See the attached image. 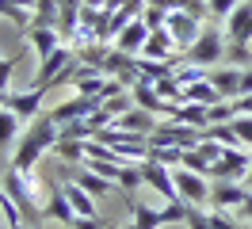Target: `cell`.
I'll return each mask as SVG.
<instances>
[{"label": "cell", "instance_id": "cb8c5ba5", "mask_svg": "<svg viewBox=\"0 0 252 229\" xmlns=\"http://www.w3.org/2000/svg\"><path fill=\"white\" fill-rule=\"evenodd\" d=\"M73 180H77V183H80V187H84V191H88L92 198H103V195L111 191V187H115L111 180H103V176H95L92 168H77V172H73Z\"/></svg>", "mask_w": 252, "mask_h": 229}, {"label": "cell", "instance_id": "3957f363", "mask_svg": "<svg viewBox=\"0 0 252 229\" xmlns=\"http://www.w3.org/2000/svg\"><path fill=\"white\" fill-rule=\"evenodd\" d=\"M225 46H229L225 31H218V23H206V31L199 34V42L184 54V61L203 65V69H218V65H225Z\"/></svg>", "mask_w": 252, "mask_h": 229}, {"label": "cell", "instance_id": "e0dca14e", "mask_svg": "<svg viewBox=\"0 0 252 229\" xmlns=\"http://www.w3.org/2000/svg\"><path fill=\"white\" fill-rule=\"evenodd\" d=\"M27 42H31L34 58L42 61V58H50L58 46H65V38H62V31H58V27H31V31H27Z\"/></svg>", "mask_w": 252, "mask_h": 229}, {"label": "cell", "instance_id": "8d00e7d4", "mask_svg": "<svg viewBox=\"0 0 252 229\" xmlns=\"http://www.w3.org/2000/svg\"><path fill=\"white\" fill-rule=\"evenodd\" d=\"M84 8H111V0H80Z\"/></svg>", "mask_w": 252, "mask_h": 229}, {"label": "cell", "instance_id": "d590c367", "mask_svg": "<svg viewBox=\"0 0 252 229\" xmlns=\"http://www.w3.org/2000/svg\"><path fill=\"white\" fill-rule=\"evenodd\" d=\"M12 4H16V8H23V12H34V8H38V0H12Z\"/></svg>", "mask_w": 252, "mask_h": 229}, {"label": "cell", "instance_id": "277c9868", "mask_svg": "<svg viewBox=\"0 0 252 229\" xmlns=\"http://www.w3.org/2000/svg\"><path fill=\"white\" fill-rule=\"evenodd\" d=\"M172 180H176V195H180V202H191V206H206V202H210V183H206L203 172L172 168Z\"/></svg>", "mask_w": 252, "mask_h": 229}, {"label": "cell", "instance_id": "2e32d148", "mask_svg": "<svg viewBox=\"0 0 252 229\" xmlns=\"http://www.w3.org/2000/svg\"><path fill=\"white\" fill-rule=\"evenodd\" d=\"M145 42H149V27H145L142 19H134V23H126V27L119 31V38H115L111 46H119L123 54H134V58H138V54L145 50Z\"/></svg>", "mask_w": 252, "mask_h": 229}, {"label": "cell", "instance_id": "836d02e7", "mask_svg": "<svg viewBox=\"0 0 252 229\" xmlns=\"http://www.w3.org/2000/svg\"><path fill=\"white\" fill-rule=\"evenodd\" d=\"M73 229H107V226H103L99 218H77V222H73Z\"/></svg>", "mask_w": 252, "mask_h": 229}, {"label": "cell", "instance_id": "52a82bcc", "mask_svg": "<svg viewBox=\"0 0 252 229\" xmlns=\"http://www.w3.org/2000/svg\"><path fill=\"white\" fill-rule=\"evenodd\" d=\"M73 61H77V50H73L69 42H65V46H58V50H54L50 58H42V61H38V73H34L31 88H46V92H50V84H54V76L62 73V69H69Z\"/></svg>", "mask_w": 252, "mask_h": 229}, {"label": "cell", "instance_id": "7a4b0ae2", "mask_svg": "<svg viewBox=\"0 0 252 229\" xmlns=\"http://www.w3.org/2000/svg\"><path fill=\"white\" fill-rule=\"evenodd\" d=\"M4 191L16 198V206L23 210V218H42V202H38V183L31 180V172H19V168H4Z\"/></svg>", "mask_w": 252, "mask_h": 229}, {"label": "cell", "instance_id": "f1b7e54d", "mask_svg": "<svg viewBox=\"0 0 252 229\" xmlns=\"http://www.w3.org/2000/svg\"><path fill=\"white\" fill-rule=\"evenodd\" d=\"M119 187L123 191H138V187H145V180H142V164H123V172H119Z\"/></svg>", "mask_w": 252, "mask_h": 229}, {"label": "cell", "instance_id": "e575fe53", "mask_svg": "<svg viewBox=\"0 0 252 229\" xmlns=\"http://www.w3.org/2000/svg\"><path fill=\"white\" fill-rule=\"evenodd\" d=\"M249 92H252V65L241 73V96H249Z\"/></svg>", "mask_w": 252, "mask_h": 229}, {"label": "cell", "instance_id": "5bb4252c", "mask_svg": "<svg viewBox=\"0 0 252 229\" xmlns=\"http://www.w3.org/2000/svg\"><path fill=\"white\" fill-rule=\"evenodd\" d=\"M42 218H46V222H58V226H69V229H73V222H77V210H73V202L65 198L62 187H54V195L42 202Z\"/></svg>", "mask_w": 252, "mask_h": 229}, {"label": "cell", "instance_id": "484cf974", "mask_svg": "<svg viewBox=\"0 0 252 229\" xmlns=\"http://www.w3.org/2000/svg\"><path fill=\"white\" fill-rule=\"evenodd\" d=\"M0 210H4V226H8V229H23V222H27V218H23V210L16 206V198L8 195L4 187H0Z\"/></svg>", "mask_w": 252, "mask_h": 229}, {"label": "cell", "instance_id": "30bf717a", "mask_svg": "<svg viewBox=\"0 0 252 229\" xmlns=\"http://www.w3.org/2000/svg\"><path fill=\"white\" fill-rule=\"evenodd\" d=\"M249 164H252V149H225L218 161L210 164V176H214V180H241L245 183Z\"/></svg>", "mask_w": 252, "mask_h": 229}, {"label": "cell", "instance_id": "8992f818", "mask_svg": "<svg viewBox=\"0 0 252 229\" xmlns=\"http://www.w3.org/2000/svg\"><path fill=\"white\" fill-rule=\"evenodd\" d=\"M142 180L149 191H157L164 202H180V195H176V180H172V168L160 164V161H142Z\"/></svg>", "mask_w": 252, "mask_h": 229}, {"label": "cell", "instance_id": "ab89813d", "mask_svg": "<svg viewBox=\"0 0 252 229\" xmlns=\"http://www.w3.org/2000/svg\"><path fill=\"white\" fill-rule=\"evenodd\" d=\"M245 187L252 191V164H249V172H245Z\"/></svg>", "mask_w": 252, "mask_h": 229}, {"label": "cell", "instance_id": "d6a6232c", "mask_svg": "<svg viewBox=\"0 0 252 229\" xmlns=\"http://www.w3.org/2000/svg\"><path fill=\"white\" fill-rule=\"evenodd\" d=\"M237 4H241V0H206V8H210V19H229Z\"/></svg>", "mask_w": 252, "mask_h": 229}, {"label": "cell", "instance_id": "f546056e", "mask_svg": "<svg viewBox=\"0 0 252 229\" xmlns=\"http://www.w3.org/2000/svg\"><path fill=\"white\" fill-rule=\"evenodd\" d=\"M23 54H27V50H19V54H8V58L0 61V88H4V92H12V73H16L19 61H23Z\"/></svg>", "mask_w": 252, "mask_h": 229}, {"label": "cell", "instance_id": "ac0fdd59", "mask_svg": "<svg viewBox=\"0 0 252 229\" xmlns=\"http://www.w3.org/2000/svg\"><path fill=\"white\" fill-rule=\"evenodd\" d=\"M157 115H149V111H142V107H130L126 115H119L115 119V126L119 130H130V134H142V137H149L153 130H157Z\"/></svg>", "mask_w": 252, "mask_h": 229}, {"label": "cell", "instance_id": "7c38bea8", "mask_svg": "<svg viewBox=\"0 0 252 229\" xmlns=\"http://www.w3.org/2000/svg\"><path fill=\"white\" fill-rule=\"evenodd\" d=\"M42 99H46V88H27V92H12L8 99V111H16L23 126H31L38 115H42Z\"/></svg>", "mask_w": 252, "mask_h": 229}, {"label": "cell", "instance_id": "ffe728a7", "mask_svg": "<svg viewBox=\"0 0 252 229\" xmlns=\"http://www.w3.org/2000/svg\"><path fill=\"white\" fill-rule=\"evenodd\" d=\"M62 191H65V198L73 202L77 218H99V214H95V198L88 195V191H84L77 180H65V183H62Z\"/></svg>", "mask_w": 252, "mask_h": 229}, {"label": "cell", "instance_id": "1f68e13d", "mask_svg": "<svg viewBox=\"0 0 252 229\" xmlns=\"http://www.w3.org/2000/svg\"><path fill=\"white\" fill-rule=\"evenodd\" d=\"M233 119H237V107L229 103V99H221V103L210 107V126H214V122H233Z\"/></svg>", "mask_w": 252, "mask_h": 229}, {"label": "cell", "instance_id": "5b68a950", "mask_svg": "<svg viewBox=\"0 0 252 229\" xmlns=\"http://www.w3.org/2000/svg\"><path fill=\"white\" fill-rule=\"evenodd\" d=\"M95 111H103V103H99V99H88V96H69V99H62V103H54L46 115L58 122V130H62V126L88 119V115H95Z\"/></svg>", "mask_w": 252, "mask_h": 229}, {"label": "cell", "instance_id": "4316f807", "mask_svg": "<svg viewBox=\"0 0 252 229\" xmlns=\"http://www.w3.org/2000/svg\"><path fill=\"white\" fill-rule=\"evenodd\" d=\"M168 8H164V4H157V0H149V4H145V12H142V23L149 31H160V27H168Z\"/></svg>", "mask_w": 252, "mask_h": 229}, {"label": "cell", "instance_id": "603a6c76", "mask_svg": "<svg viewBox=\"0 0 252 229\" xmlns=\"http://www.w3.org/2000/svg\"><path fill=\"white\" fill-rule=\"evenodd\" d=\"M54 157L62 161V164H80L88 161V141H73V137H58V145H54Z\"/></svg>", "mask_w": 252, "mask_h": 229}, {"label": "cell", "instance_id": "9a60e30c", "mask_svg": "<svg viewBox=\"0 0 252 229\" xmlns=\"http://www.w3.org/2000/svg\"><path fill=\"white\" fill-rule=\"evenodd\" d=\"M241 73L245 69H233V65H218V69H210V84L218 88L221 99H241Z\"/></svg>", "mask_w": 252, "mask_h": 229}, {"label": "cell", "instance_id": "7402d4cb", "mask_svg": "<svg viewBox=\"0 0 252 229\" xmlns=\"http://www.w3.org/2000/svg\"><path fill=\"white\" fill-rule=\"evenodd\" d=\"M19 137H23V122H19V115H16V111H8V107H0V153L16 149Z\"/></svg>", "mask_w": 252, "mask_h": 229}, {"label": "cell", "instance_id": "74e56055", "mask_svg": "<svg viewBox=\"0 0 252 229\" xmlns=\"http://www.w3.org/2000/svg\"><path fill=\"white\" fill-rule=\"evenodd\" d=\"M241 214H245V218L252 222V191H249V198H245V206H241Z\"/></svg>", "mask_w": 252, "mask_h": 229}, {"label": "cell", "instance_id": "44dd1931", "mask_svg": "<svg viewBox=\"0 0 252 229\" xmlns=\"http://www.w3.org/2000/svg\"><path fill=\"white\" fill-rule=\"evenodd\" d=\"M180 103H203V107H214V103H221L218 88L210 84V73H206L203 80H195V84H188V88H184V99H180Z\"/></svg>", "mask_w": 252, "mask_h": 229}, {"label": "cell", "instance_id": "8fae6325", "mask_svg": "<svg viewBox=\"0 0 252 229\" xmlns=\"http://www.w3.org/2000/svg\"><path fill=\"white\" fill-rule=\"evenodd\" d=\"M130 96H134V107H142V111H149V115H164V119H168V111H172V103H168V99L157 92V84L145 80V76L130 84Z\"/></svg>", "mask_w": 252, "mask_h": 229}, {"label": "cell", "instance_id": "ba28073f", "mask_svg": "<svg viewBox=\"0 0 252 229\" xmlns=\"http://www.w3.org/2000/svg\"><path fill=\"white\" fill-rule=\"evenodd\" d=\"M245 198H249V187L241 180H214L210 183V206H214V210L233 214V210L245 206Z\"/></svg>", "mask_w": 252, "mask_h": 229}, {"label": "cell", "instance_id": "b9f144b4", "mask_svg": "<svg viewBox=\"0 0 252 229\" xmlns=\"http://www.w3.org/2000/svg\"><path fill=\"white\" fill-rule=\"evenodd\" d=\"M0 61H4V58H0Z\"/></svg>", "mask_w": 252, "mask_h": 229}, {"label": "cell", "instance_id": "d4e9b609", "mask_svg": "<svg viewBox=\"0 0 252 229\" xmlns=\"http://www.w3.org/2000/svg\"><path fill=\"white\" fill-rule=\"evenodd\" d=\"M107 54H111V42H92V46H84V50H77V61L84 69H92V73H103Z\"/></svg>", "mask_w": 252, "mask_h": 229}, {"label": "cell", "instance_id": "4fadbf2b", "mask_svg": "<svg viewBox=\"0 0 252 229\" xmlns=\"http://www.w3.org/2000/svg\"><path fill=\"white\" fill-rule=\"evenodd\" d=\"M229 42H252V0H241L233 8V15L221 23Z\"/></svg>", "mask_w": 252, "mask_h": 229}, {"label": "cell", "instance_id": "d6986e66", "mask_svg": "<svg viewBox=\"0 0 252 229\" xmlns=\"http://www.w3.org/2000/svg\"><path fill=\"white\" fill-rule=\"evenodd\" d=\"M168 119L184 122V126H195V130H206V126H210V107H203V103H172Z\"/></svg>", "mask_w": 252, "mask_h": 229}, {"label": "cell", "instance_id": "9c48e42d", "mask_svg": "<svg viewBox=\"0 0 252 229\" xmlns=\"http://www.w3.org/2000/svg\"><path fill=\"white\" fill-rule=\"evenodd\" d=\"M168 31H172L180 50H191V46L199 42V34L206 31V19L203 15H191V12H172L168 15Z\"/></svg>", "mask_w": 252, "mask_h": 229}, {"label": "cell", "instance_id": "4dcf8cb0", "mask_svg": "<svg viewBox=\"0 0 252 229\" xmlns=\"http://www.w3.org/2000/svg\"><path fill=\"white\" fill-rule=\"evenodd\" d=\"M188 229H214L210 226V210H203V206H191L188 202V222H184Z\"/></svg>", "mask_w": 252, "mask_h": 229}, {"label": "cell", "instance_id": "6da1fadb", "mask_svg": "<svg viewBox=\"0 0 252 229\" xmlns=\"http://www.w3.org/2000/svg\"><path fill=\"white\" fill-rule=\"evenodd\" d=\"M58 137H62L58 122H54L46 111H42V115H38V119H34L27 130H23L19 145L12 149V168H19V172H31V176H34V164H38L46 153H54Z\"/></svg>", "mask_w": 252, "mask_h": 229}, {"label": "cell", "instance_id": "83f0119b", "mask_svg": "<svg viewBox=\"0 0 252 229\" xmlns=\"http://www.w3.org/2000/svg\"><path fill=\"white\" fill-rule=\"evenodd\" d=\"M252 42H229L225 46V65H233V69H249L252 65Z\"/></svg>", "mask_w": 252, "mask_h": 229}, {"label": "cell", "instance_id": "60d3db41", "mask_svg": "<svg viewBox=\"0 0 252 229\" xmlns=\"http://www.w3.org/2000/svg\"><path fill=\"white\" fill-rule=\"evenodd\" d=\"M23 229H31V226H23Z\"/></svg>", "mask_w": 252, "mask_h": 229}, {"label": "cell", "instance_id": "7bdbcfd3", "mask_svg": "<svg viewBox=\"0 0 252 229\" xmlns=\"http://www.w3.org/2000/svg\"><path fill=\"white\" fill-rule=\"evenodd\" d=\"M0 229H4V226H0Z\"/></svg>", "mask_w": 252, "mask_h": 229}, {"label": "cell", "instance_id": "f35d334b", "mask_svg": "<svg viewBox=\"0 0 252 229\" xmlns=\"http://www.w3.org/2000/svg\"><path fill=\"white\" fill-rule=\"evenodd\" d=\"M8 99H12V92H4V88H0V107H8Z\"/></svg>", "mask_w": 252, "mask_h": 229}]
</instances>
